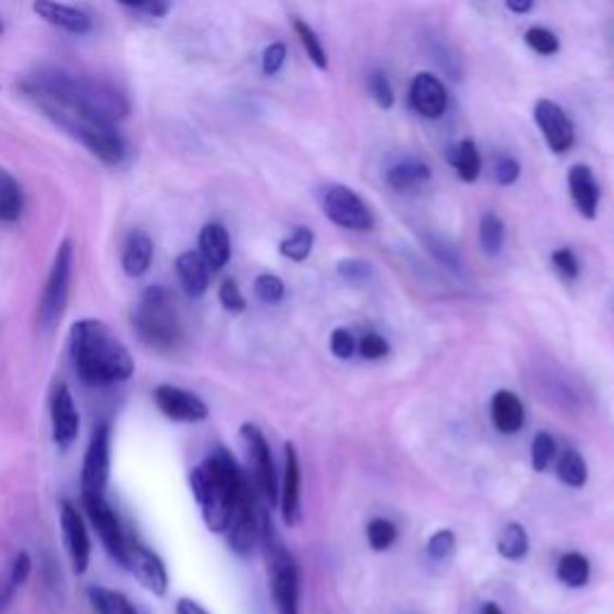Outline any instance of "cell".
<instances>
[{"label": "cell", "mask_w": 614, "mask_h": 614, "mask_svg": "<svg viewBox=\"0 0 614 614\" xmlns=\"http://www.w3.org/2000/svg\"><path fill=\"white\" fill-rule=\"evenodd\" d=\"M154 260V243L147 233L135 231L130 233L123 252H120V264H123V272L130 276V279H140L149 272Z\"/></svg>", "instance_id": "603a6c76"}, {"label": "cell", "mask_w": 614, "mask_h": 614, "mask_svg": "<svg viewBox=\"0 0 614 614\" xmlns=\"http://www.w3.org/2000/svg\"><path fill=\"white\" fill-rule=\"evenodd\" d=\"M370 94H372V99H375L380 104V108H384V111H389V108L394 106V87H392V82L389 77L384 75L382 70H375L370 75Z\"/></svg>", "instance_id": "f35d334b"}, {"label": "cell", "mask_w": 614, "mask_h": 614, "mask_svg": "<svg viewBox=\"0 0 614 614\" xmlns=\"http://www.w3.org/2000/svg\"><path fill=\"white\" fill-rule=\"evenodd\" d=\"M219 303L226 312H243L245 298L240 293V288L233 279H224L219 286Z\"/></svg>", "instance_id": "7bdbcfd3"}, {"label": "cell", "mask_w": 614, "mask_h": 614, "mask_svg": "<svg viewBox=\"0 0 614 614\" xmlns=\"http://www.w3.org/2000/svg\"><path fill=\"white\" fill-rule=\"evenodd\" d=\"M526 44L533 48L538 56H555L559 51V39L555 32L545 27H531L526 32Z\"/></svg>", "instance_id": "74e56055"}, {"label": "cell", "mask_w": 614, "mask_h": 614, "mask_svg": "<svg viewBox=\"0 0 614 614\" xmlns=\"http://www.w3.org/2000/svg\"><path fill=\"white\" fill-rule=\"evenodd\" d=\"M428 180H430V168H428V164L418 161V159L399 161L396 166H392L387 173V183L396 192L418 190L420 185H425Z\"/></svg>", "instance_id": "484cf974"}, {"label": "cell", "mask_w": 614, "mask_h": 614, "mask_svg": "<svg viewBox=\"0 0 614 614\" xmlns=\"http://www.w3.org/2000/svg\"><path fill=\"white\" fill-rule=\"evenodd\" d=\"M70 356L77 377L89 387H113L135 375V358L101 320H80L70 329Z\"/></svg>", "instance_id": "7a4b0ae2"}, {"label": "cell", "mask_w": 614, "mask_h": 614, "mask_svg": "<svg viewBox=\"0 0 614 614\" xmlns=\"http://www.w3.org/2000/svg\"><path fill=\"white\" fill-rule=\"evenodd\" d=\"M293 29H296V34H298L300 44H303L308 58L312 60V65L320 68V70H327V68H329V58H327V51H324V46H322V41H320L317 32L312 29L310 24H308L305 20H300V17L293 20Z\"/></svg>", "instance_id": "1f68e13d"}, {"label": "cell", "mask_w": 614, "mask_h": 614, "mask_svg": "<svg viewBox=\"0 0 614 614\" xmlns=\"http://www.w3.org/2000/svg\"><path fill=\"white\" fill-rule=\"evenodd\" d=\"M120 5H125V8H137V10H144L147 8L149 0H118Z\"/></svg>", "instance_id": "f5cc1de1"}, {"label": "cell", "mask_w": 614, "mask_h": 614, "mask_svg": "<svg viewBox=\"0 0 614 614\" xmlns=\"http://www.w3.org/2000/svg\"><path fill=\"white\" fill-rule=\"evenodd\" d=\"M260 543L264 545V555L269 564V583L276 612L279 614H300L298 612V567L281 540L274 535L272 523L262 519Z\"/></svg>", "instance_id": "8992f818"}, {"label": "cell", "mask_w": 614, "mask_h": 614, "mask_svg": "<svg viewBox=\"0 0 614 614\" xmlns=\"http://www.w3.org/2000/svg\"><path fill=\"white\" fill-rule=\"evenodd\" d=\"M411 106L423 118L437 120L449 106L447 89H444V84L437 77H432L430 72H420L411 84Z\"/></svg>", "instance_id": "e0dca14e"}, {"label": "cell", "mask_w": 614, "mask_h": 614, "mask_svg": "<svg viewBox=\"0 0 614 614\" xmlns=\"http://www.w3.org/2000/svg\"><path fill=\"white\" fill-rule=\"evenodd\" d=\"M51 437L58 452H70L80 437V411L68 384H56L51 394Z\"/></svg>", "instance_id": "9a60e30c"}, {"label": "cell", "mask_w": 614, "mask_h": 614, "mask_svg": "<svg viewBox=\"0 0 614 614\" xmlns=\"http://www.w3.org/2000/svg\"><path fill=\"white\" fill-rule=\"evenodd\" d=\"M286 56H288V48L281 41L269 44L267 48H264V53H262V72H264V75H267V77L276 75V72L284 68Z\"/></svg>", "instance_id": "60d3db41"}, {"label": "cell", "mask_w": 614, "mask_h": 614, "mask_svg": "<svg viewBox=\"0 0 614 614\" xmlns=\"http://www.w3.org/2000/svg\"><path fill=\"white\" fill-rule=\"evenodd\" d=\"M557 475L564 485L569 487H583L586 480H588V468L583 456L576 452V449H567L562 456V461L557 466Z\"/></svg>", "instance_id": "e575fe53"}, {"label": "cell", "mask_w": 614, "mask_h": 614, "mask_svg": "<svg viewBox=\"0 0 614 614\" xmlns=\"http://www.w3.org/2000/svg\"><path fill=\"white\" fill-rule=\"evenodd\" d=\"M24 212L22 185L15 176L0 168V224H17Z\"/></svg>", "instance_id": "4316f807"}, {"label": "cell", "mask_w": 614, "mask_h": 614, "mask_svg": "<svg viewBox=\"0 0 614 614\" xmlns=\"http://www.w3.org/2000/svg\"><path fill=\"white\" fill-rule=\"evenodd\" d=\"M425 245L440 262L449 264V267H459V252H456L447 240H442L437 236H425Z\"/></svg>", "instance_id": "bcb514c9"}, {"label": "cell", "mask_w": 614, "mask_h": 614, "mask_svg": "<svg viewBox=\"0 0 614 614\" xmlns=\"http://www.w3.org/2000/svg\"><path fill=\"white\" fill-rule=\"evenodd\" d=\"M322 207L332 224L348 228V231H370V228L375 226L368 204L346 185H334L324 192Z\"/></svg>", "instance_id": "30bf717a"}, {"label": "cell", "mask_w": 614, "mask_h": 614, "mask_svg": "<svg viewBox=\"0 0 614 614\" xmlns=\"http://www.w3.org/2000/svg\"><path fill=\"white\" fill-rule=\"evenodd\" d=\"M245 471L226 449H216L190 471V490L212 533H226L240 495L250 487Z\"/></svg>", "instance_id": "3957f363"}, {"label": "cell", "mask_w": 614, "mask_h": 614, "mask_svg": "<svg viewBox=\"0 0 614 614\" xmlns=\"http://www.w3.org/2000/svg\"><path fill=\"white\" fill-rule=\"evenodd\" d=\"M0 34H3V22H0Z\"/></svg>", "instance_id": "11a10c76"}, {"label": "cell", "mask_w": 614, "mask_h": 614, "mask_svg": "<svg viewBox=\"0 0 614 614\" xmlns=\"http://www.w3.org/2000/svg\"><path fill=\"white\" fill-rule=\"evenodd\" d=\"M60 533H63V545L72 571L77 576H84L92 562V538L87 523H84V516L80 514L75 504L68 499L60 502Z\"/></svg>", "instance_id": "7c38bea8"}, {"label": "cell", "mask_w": 614, "mask_h": 614, "mask_svg": "<svg viewBox=\"0 0 614 614\" xmlns=\"http://www.w3.org/2000/svg\"><path fill=\"white\" fill-rule=\"evenodd\" d=\"M454 543H456V538L452 531H437L435 535L430 538V543H428V555L432 559H447L452 555V550H454Z\"/></svg>", "instance_id": "7dc6e473"}, {"label": "cell", "mask_w": 614, "mask_h": 614, "mask_svg": "<svg viewBox=\"0 0 614 614\" xmlns=\"http://www.w3.org/2000/svg\"><path fill=\"white\" fill-rule=\"evenodd\" d=\"M240 437H243L250 454V468H252V478H255V490L267 499L269 507H279V475H276V466L272 459L267 437L262 435V430L257 425L250 423L240 428Z\"/></svg>", "instance_id": "9c48e42d"}, {"label": "cell", "mask_w": 614, "mask_h": 614, "mask_svg": "<svg viewBox=\"0 0 614 614\" xmlns=\"http://www.w3.org/2000/svg\"><path fill=\"white\" fill-rule=\"evenodd\" d=\"M523 404L519 401V396L511 392H497L495 399H492V423L504 435H514L523 428Z\"/></svg>", "instance_id": "d4e9b609"}, {"label": "cell", "mask_w": 614, "mask_h": 614, "mask_svg": "<svg viewBox=\"0 0 614 614\" xmlns=\"http://www.w3.org/2000/svg\"><path fill=\"white\" fill-rule=\"evenodd\" d=\"M567 180H569V192H571L576 209H579L583 219L593 221L598 216V207H600V185H598L593 171L583 164H576L569 168Z\"/></svg>", "instance_id": "d6986e66"}, {"label": "cell", "mask_w": 614, "mask_h": 614, "mask_svg": "<svg viewBox=\"0 0 614 614\" xmlns=\"http://www.w3.org/2000/svg\"><path fill=\"white\" fill-rule=\"evenodd\" d=\"M535 123L543 132L547 147L555 154H567L574 147L576 130L571 118L564 113V108L550 99H540L535 104Z\"/></svg>", "instance_id": "2e32d148"}, {"label": "cell", "mask_w": 614, "mask_h": 614, "mask_svg": "<svg viewBox=\"0 0 614 614\" xmlns=\"http://www.w3.org/2000/svg\"><path fill=\"white\" fill-rule=\"evenodd\" d=\"M552 459H555V440H552L547 432H540V435L533 440V449H531L533 468L538 473H543Z\"/></svg>", "instance_id": "ab89813d"}, {"label": "cell", "mask_w": 614, "mask_h": 614, "mask_svg": "<svg viewBox=\"0 0 614 614\" xmlns=\"http://www.w3.org/2000/svg\"><path fill=\"white\" fill-rule=\"evenodd\" d=\"M176 614H209L207 610H204L197 600H192V598H180L178 603H176Z\"/></svg>", "instance_id": "f907efd6"}, {"label": "cell", "mask_w": 614, "mask_h": 614, "mask_svg": "<svg viewBox=\"0 0 614 614\" xmlns=\"http://www.w3.org/2000/svg\"><path fill=\"white\" fill-rule=\"evenodd\" d=\"M72 272H75V245H72L70 238H65L56 250L51 269H48L46 284L41 288L39 305H36V322H39L44 332H51L60 317L65 315L72 288Z\"/></svg>", "instance_id": "5b68a950"}, {"label": "cell", "mask_w": 614, "mask_h": 614, "mask_svg": "<svg viewBox=\"0 0 614 614\" xmlns=\"http://www.w3.org/2000/svg\"><path fill=\"white\" fill-rule=\"evenodd\" d=\"M176 274H178V281H180V286H183L188 298H202L204 293H207L212 269L197 250L180 252L176 260Z\"/></svg>", "instance_id": "ffe728a7"}, {"label": "cell", "mask_w": 614, "mask_h": 614, "mask_svg": "<svg viewBox=\"0 0 614 614\" xmlns=\"http://www.w3.org/2000/svg\"><path fill=\"white\" fill-rule=\"evenodd\" d=\"M339 274L346 281H365L372 276V267L365 260H344L339 264Z\"/></svg>", "instance_id": "681fc988"}, {"label": "cell", "mask_w": 614, "mask_h": 614, "mask_svg": "<svg viewBox=\"0 0 614 614\" xmlns=\"http://www.w3.org/2000/svg\"><path fill=\"white\" fill-rule=\"evenodd\" d=\"M480 614H502V610H499L495 603H487Z\"/></svg>", "instance_id": "db71d44e"}, {"label": "cell", "mask_w": 614, "mask_h": 614, "mask_svg": "<svg viewBox=\"0 0 614 614\" xmlns=\"http://www.w3.org/2000/svg\"><path fill=\"white\" fill-rule=\"evenodd\" d=\"M82 507H84V514H87V519L92 521L96 535H99L104 550L108 552V557L118 564H123L128 533H125L123 523H120L116 509L108 504L106 497L82 499Z\"/></svg>", "instance_id": "4fadbf2b"}, {"label": "cell", "mask_w": 614, "mask_h": 614, "mask_svg": "<svg viewBox=\"0 0 614 614\" xmlns=\"http://www.w3.org/2000/svg\"><path fill=\"white\" fill-rule=\"evenodd\" d=\"M552 264H555V269L564 276V279H576L579 276L581 267H579V260H576L574 252L569 248H559L552 252Z\"/></svg>", "instance_id": "ee69618b"}, {"label": "cell", "mask_w": 614, "mask_h": 614, "mask_svg": "<svg viewBox=\"0 0 614 614\" xmlns=\"http://www.w3.org/2000/svg\"><path fill=\"white\" fill-rule=\"evenodd\" d=\"M87 600L96 614H140L128 595L106 586H89Z\"/></svg>", "instance_id": "83f0119b"}, {"label": "cell", "mask_w": 614, "mask_h": 614, "mask_svg": "<svg viewBox=\"0 0 614 614\" xmlns=\"http://www.w3.org/2000/svg\"><path fill=\"white\" fill-rule=\"evenodd\" d=\"M111 440L113 432L108 423H99L92 432L89 447L84 452L80 490L82 499L106 497L108 478H111Z\"/></svg>", "instance_id": "ba28073f"}, {"label": "cell", "mask_w": 614, "mask_h": 614, "mask_svg": "<svg viewBox=\"0 0 614 614\" xmlns=\"http://www.w3.org/2000/svg\"><path fill=\"white\" fill-rule=\"evenodd\" d=\"M32 10L39 15L44 22L53 24V27L63 29L68 34H89L92 32V17L80 8H72L58 0H34Z\"/></svg>", "instance_id": "ac0fdd59"}, {"label": "cell", "mask_w": 614, "mask_h": 614, "mask_svg": "<svg viewBox=\"0 0 614 614\" xmlns=\"http://www.w3.org/2000/svg\"><path fill=\"white\" fill-rule=\"evenodd\" d=\"M358 351L365 360H380L384 356H389V344L380 334H365L363 341L358 344Z\"/></svg>", "instance_id": "f6af8a7d"}, {"label": "cell", "mask_w": 614, "mask_h": 614, "mask_svg": "<svg viewBox=\"0 0 614 614\" xmlns=\"http://www.w3.org/2000/svg\"><path fill=\"white\" fill-rule=\"evenodd\" d=\"M497 550L504 559L519 562L528 555V535L526 528L521 523H509L504 526V531L499 533Z\"/></svg>", "instance_id": "4dcf8cb0"}, {"label": "cell", "mask_w": 614, "mask_h": 614, "mask_svg": "<svg viewBox=\"0 0 614 614\" xmlns=\"http://www.w3.org/2000/svg\"><path fill=\"white\" fill-rule=\"evenodd\" d=\"M396 535H399V531L389 519H375L368 526V543L375 552L389 550L396 543Z\"/></svg>", "instance_id": "d590c367"}, {"label": "cell", "mask_w": 614, "mask_h": 614, "mask_svg": "<svg viewBox=\"0 0 614 614\" xmlns=\"http://www.w3.org/2000/svg\"><path fill=\"white\" fill-rule=\"evenodd\" d=\"M329 348L332 353L339 358V360H348L356 353V339L353 334L348 329H334L332 332V339H329Z\"/></svg>", "instance_id": "c3c4849f"}, {"label": "cell", "mask_w": 614, "mask_h": 614, "mask_svg": "<svg viewBox=\"0 0 614 614\" xmlns=\"http://www.w3.org/2000/svg\"><path fill=\"white\" fill-rule=\"evenodd\" d=\"M449 164L456 168V173H459L463 183H475L480 168H483V159H480V152L473 140H461L456 144L454 152L449 154Z\"/></svg>", "instance_id": "f1b7e54d"}, {"label": "cell", "mask_w": 614, "mask_h": 614, "mask_svg": "<svg viewBox=\"0 0 614 614\" xmlns=\"http://www.w3.org/2000/svg\"><path fill=\"white\" fill-rule=\"evenodd\" d=\"M56 123L68 130L72 137L80 140L96 159L104 161L106 166H118L125 159L128 144L125 137L120 135L116 123H104V120H92V118H58Z\"/></svg>", "instance_id": "52a82bcc"}, {"label": "cell", "mask_w": 614, "mask_h": 614, "mask_svg": "<svg viewBox=\"0 0 614 614\" xmlns=\"http://www.w3.org/2000/svg\"><path fill=\"white\" fill-rule=\"evenodd\" d=\"M255 296L262 300L264 305H276L284 300L286 286L276 274H260L255 281Z\"/></svg>", "instance_id": "8d00e7d4"}, {"label": "cell", "mask_w": 614, "mask_h": 614, "mask_svg": "<svg viewBox=\"0 0 614 614\" xmlns=\"http://www.w3.org/2000/svg\"><path fill=\"white\" fill-rule=\"evenodd\" d=\"M197 252L209 264L212 272L224 269L231 260V236L221 224H207L200 231Z\"/></svg>", "instance_id": "7402d4cb"}, {"label": "cell", "mask_w": 614, "mask_h": 614, "mask_svg": "<svg viewBox=\"0 0 614 614\" xmlns=\"http://www.w3.org/2000/svg\"><path fill=\"white\" fill-rule=\"evenodd\" d=\"M535 5V0H507V8L516 15H526V12H531Z\"/></svg>", "instance_id": "816d5d0a"}, {"label": "cell", "mask_w": 614, "mask_h": 614, "mask_svg": "<svg viewBox=\"0 0 614 614\" xmlns=\"http://www.w3.org/2000/svg\"><path fill=\"white\" fill-rule=\"evenodd\" d=\"M32 555L29 552H17L8 567L0 574V614L8 610V605L12 603V598L17 595L20 588L27 583L29 574H32Z\"/></svg>", "instance_id": "cb8c5ba5"}, {"label": "cell", "mask_w": 614, "mask_h": 614, "mask_svg": "<svg viewBox=\"0 0 614 614\" xmlns=\"http://www.w3.org/2000/svg\"><path fill=\"white\" fill-rule=\"evenodd\" d=\"M557 576L564 586L569 588H583L591 579V562H588L579 552H569L557 564Z\"/></svg>", "instance_id": "f546056e"}, {"label": "cell", "mask_w": 614, "mask_h": 614, "mask_svg": "<svg viewBox=\"0 0 614 614\" xmlns=\"http://www.w3.org/2000/svg\"><path fill=\"white\" fill-rule=\"evenodd\" d=\"M519 176H521V166H519V161L514 159V156H509V154H499L497 159H495V178H497V183L499 185H514L516 180H519Z\"/></svg>", "instance_id": "b9f144b4"}, {"label": "cell", "mask_w": 614, "mask_h": 614, "mask_svg": "<svg viewBox=\"0 0 614 614\" xmlns=\"http://www.w3.org/2000/svg\"><path fill=\"white\" fill-rule=\"evenodd\" d=\"M504 236H507V228L497 214H485L483 221H480V248H483L485 255L495 257L502 252Z\"/></svg>", "instance_id": "d6a6232c"}, {"label": "cell", "mask_w": 614, "mask_h": 614, "mask_svg": "<svg viewBox=\"0 0 614 614\" xmlns=\"http://www.w3.org/2000/svg\"><path fill=\"white\" fill-rule=\"evenodd\" d=\"M312 245H315V233L308 226H300L291 236L281 240L279 252L291 262H305L310 257Z\"/></svg>", "instance_id": "836d02e7"}, {"label": "cell", "mask_w": 614, "mask_h": 614, "mask_svg": "<svg viewBox=\"0 0 614 614\" xmlns=\"http://www.w3.org/2000/svg\"><path fill=\"white\" fill-rule=\"evenodd\" d=\"M22 89L39 101L53 120L72 116L118 123L130 113L125 94L111 82L72 75L65 70H41L39 75L24 82Z\"/></svg>", "instance_id": "6da1fadb"}, {"label": "cell", "mask_w": 614, "mask_h": 614, "mask_svg": "<svg viewBox=\"0 0 614 614\" xmlns=\"http://www.w3.org/2000/svg\"><path fill=\"white\" fill-rule=\"evenodd\" d=\"M281 514L286 526H296L300 516V461L291 442L286 444V473L281 487Z\"/></svg>", "instance_id": "44dd1931"}, {"label": "cell", "mask_w": 614, "mask_h": 614, "mask_svg": "<svg viewBox=\"0 0 614 614\" xmlns=\"http://www.w3.org/2000/svg\"><path fill=\"white\" fill-rule=\"evenodd\" d=\"M132 327L140 341L159 353H168L183 339L173 293L166 286L144 288L137 308L132 312Z\"/></svg>", "instance_id": "277c9868"}, {"label": "cell", "mask_w": 614, "mask_h": 614, "mask_svg": "<svg viewBox=\"0 0 614 614\" xmlns=\"http://www.w3.org/2000/svg\"><path fill=\"white\" fill-rule=\"evenodd\" d=\"M159 413L173 423H202L209 418V408L197 394H192L176 384H159L152 392Z\"/></svg>", "instance_id": "5bb4252c"}, {"label": "cell", "mask_w": 614, "mask_h": 614, "mask_svg": "<svg viewBox=\"0 0 614 614\" xmlns=\"http://www.w3.org/2000/svg\"><path fill=\"white\" fill-rule=\"evenodd\" d=\"M120 567H125L149 593L166 595L168 571L164 559L147 545H142L135 535H128L125 540V555Z\"/></svg>", "instance_id": "8fae6325"}]
</instances>
